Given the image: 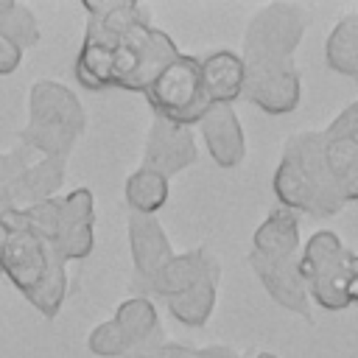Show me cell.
Wrapping results in <instances>:
<instances>
[{"instance_id":"6da1fadb","label":"cell","mask_w":358,"mask_h":358,"mask_svg":"<svg viewBox=\"0 0 358 358\" xmlns=\"http://www.w3.org/2000/svg\"><path fill=\"white\" fill-rule=\"evenodd\" d=\"M87 115L78 95L50 78H39L28 90V123L20 129V145L39 157L67 159L84 134Z\"/></svg>"},{"instance_id":"7a4b0ae2","label":"cell","mask_w":358,"mask_h":358,"mask_svg":"<svg viewBox=\"0 0 358 358\" xmlns=\"http://www.w3.org/2000/svg\"><path fill=\"white\" fill-rule=\"evenodd\" d=\"M67 263L28 229H11L0 257L3 274L11 285L45 316L56 319L67 296Z\"/></svg>"},{"instance_id":"3957f363","label":"cell","mask_w":358,"mask_h":358,"mask_svg":"<svg viewBox=\"0 0 358 358\" xmlns=\"http://www.w3.org/2000/svg\"><path fill=\"white\" fill-rule=\"evenodd\" d=\"M81 6L90 14V22L73 64L76 81L90 92L112 90V56H115L117 39L126 34L129 25L151 20L148 8L131 0H101V3L87 0Z\"/></svg>"},{"instance_id":"277c9868","label":"cell","mask_w":358,"mask_h":358,"mask_svg":"<svg viewBox=\"0 0 358 358\" xmlns=\"http://www.w3.org/2000/svg\"><path fill=\"white\" fill-rule=\"evenodd\" d=\"M308 31V14L296 3H268L252 20L243 31V67L246 73H263V70H291L294 53Z\"/></svg>"},{"instance_id":"5b68a950","label":"cell","mask_w":358,"mask_h":358,"mask_svg":"<svg viewBox=\"0 0 358 358\" xmlns=\"http://www.w3.org/2000/svg\"><path fill=\"white\" fill-rule=\"evenodd\" d=\"M352 252L341 243V238L330 229L313 232L299 249V274L313 299L324 310H347L350 299V277H352Z\"/></svg>"},{"instance_id":"8992f818","label":"cell","mask_w":358,"mask_h":358,"mask_svg":"<svg viewBox=\"0 0 358 358\" xmlns=\"http://www.w3.org/2000/svg\"><path fill=\"white\" fill-rule=\"evenodd\" d=\"M179 56L176 42L151 25V20L134 22L117 39L112 56V90L145 92L151 81Z\"/></svg>"},{"instance_id":"52a82bcc","label":"cell","mask_w":358,"mask_h":358,"mask_svg":"<svg viewBox=\"0 0 358 358\" xmlns=\"http://www.w3.org/2000/svg\"><path fill=\"white\" fill-rule=\"evenodd\" d=\"M145 98L157 117L193 126L213 106L201 87V59L179 53L145 90Z\"/></svg>"},{"instance_id":"ba28073f","label":"cell","mask_w":358,"mask_h":358,"mask_svg":"<svg viewBox=\"0 0 358 358\" xmlns=\"http://www.w3.org/2000/svg\"><path fill=\"white\" fill-rule=\"evenodd\" d=\"M196 157H199V148L190 126H179L157 115L151 117L145 145H143V168H151L159 176L171 179L185 168H190Z\"/></svg>"},{"instance_id":"9c48e42d","label":"cell","mask_w":358,"mask_h":358,"mask_svg":"<svg viewBox=\"0 0 358 358\" xmlns=\"http://www.w3.org/2000/svg\"><path fill=\"white\" fill-rule=\"evenodd\" d=\"M95 201L90 187H76L64 196L62 224L50 243V249L64 260H84L95 246Z\"/></svg>"},{"instance_id":"30bf717a","label":"cell","mask_w":358,"mask_h":358,"mask_svg":"<svg viewBox=\"0 0 358 358\" xmlns=\"http://www.w3.org/2000/svg\"><path fill=\"white\" fill-rule=\"evenodd\" d=\"M126 235H129V252H131V263H134L137 288L143 291V285L154 277V271L173 257V246H171L168 232L162 229V224L154 215L129 213Z\"/></svg>"},{"instance_id":"8fae6325","label":"cell","mask_w":358,"mask_h":358,"mask_svg":"<svg viewBox=\"0 0 358 358\" xmlns=\"http://www.w3.org/2000/svg\"><path fill=\"white\" fill-rule=\"evenodd\" d=\"M296 260L299 257H294V260H268V257H260V255L249 252V266H252L255 277L260 280V285L266 288V294L280 308L308 319L310 299H308V291H305V282H302Z\"/></svg>"},{"instance_id":"7c38bea8","label":"cell","mask_w":358,"mask_h":358,"mask_svg":"<svg viewBox=\"0 0 358 358\" xmlns=\"http://www.w3.org/2000/svg\"><path fill=\"white\" fill-rule=\"evenodd\" d=\"M199 131H201V140L218 168H235L243 162L246 137H243V126H241L235 106L213 103L207 109V115L199 120Z\"/></svg>"},{"instance_id":"4fadbf2b","label":"cell","mask_w":358,"mask_h":358,"mask_svg":"<svg viewBox=\"0 0 358 358\" xmlns=\"http://www.w3.org/2000/svg\"><path fill=\"white\" fill-rule=\"evenodd\" d=\"M243 98L257 109H263L266 115H288L302 101V76L296 67L246 73Z\"/></svg>"},{"instance_id":"5bb4252c","label":"cell","mask_w":358,"mask_h":358,"mask_svg":"<svg viewBox=\"0 0 358 358\" xmlns=\"http://www.w3.org/2000/svg\"><path fill=\"white\" fill-rule=\"evenodd\" d=\"M213 271H221L218 268V260L204 249H193V252H182V255H173L168 263H162L154 277L143 285V291L148 294H157L162 299H173L179 294H185L187 288H193L199 280H204L207 274Z\"/></svg>"},{"instance_id":"9a60e30c","label":"cell","mask_w":358,"mask_h":358,"mask_svg":"<svg viewBox=\"0 0 358 358\" xmlns=\"http://www.w3.org/2000/svg\"><path fill=\"white\" fill-rule=\"evenodd\" d=\"M282 159H288L324 199H330L336 207L344 210L347 201L336 190V185L330 179V171H327V162H324V134L322 131H296V134H291L285 140Z\"/></svg>"},{"instance_id":"2e32d148","label":"cell","mask_w":358,"mask_h":358,"mask_svg":"<svg viewBox=\"0 0 358 358\" xmlns=\"http://www.w3.org/2000/svg\"><path fill=\"white\" fill-rule=\"evenodd\" d=\"M271 187L274 196L280 201V207L291 210V213H305L313 218H330L336 213H341V207H336L330 199H324L288 159L280 157L274 176H271Z\"/></svg>"},{"instance_id":"e0dca14e","label":"cell","mask_w":358,"mask_h":358,"mask_svg":"<svg viewBox=\"0 0 358 358\" xmlns=\"http://www.w3.org/2000/svg\"><path fill=\"white\" fill-rule=\"evenodd\" d=\"M243 84H246V67L241 53L229 48H218L201 59V87L210 103L232 106L238 98H243Z\"/></svg>"},{"instance_id":"ac0fdd59","label":"cell","mask_w":358,"mask_h":358,"mask_svg":"<svg viewBox=\"0 0 358 358\" xmlns=\"http://www.w3.org/2000/svg\"><path fill=\"white\" fill-rule=\"evenodd\" d=\"M64 159L59 157H39L25 165V171L8 185V199L14 210H28L45 199L59 196V187L64 182Z\"/></svg>"},{"instance_id":"d6986e66","label":"cell","mask_w":358,"mask_h":358,"mask_svg":"<svg viewBox=\"0 0 358 358\" xmlns=\"http://www.w3.org/2000/svg\"><path fill=\"white\" fill-rule=\"evenodd\" d=\"M299 218L285 207L271 210L252 235V252L268 260H294L299 257Z\"/></svg>"},{"instance_id":"ffe728a7","label":"cell","mask_w":358,"mask_h":358,"mask_svg":"<svg viewBox=\"0 0 358 358\" xmlns=\"http://www.w3.org/2000/svg\"><path fill=\"white\" fill-rule=\"evenodd\" d=\"M117 327L123 330V336L129 338V347L131 350H140V347H154V344H162V324H159V313H157V305L137 294V296H129L123 299L117 308H115V316ZM129 350V352H131Z\"/></svg>"},{"instance_id":"44dd1931","label":"cell","mask_w":358,"mask_h":358,"mask_svg":"<svg viewBox=\"0 0 358 358\" xmlns=\"http://www.w3.org/2000/svg\"><path fill=\"white\" fill-rule=\"evenodd\" d=\"M218 277H221V271H213L204 280H199L193 288H187L185 294H179L173 299H165L168 313L176 322L187 324V327L207 324V319L215 310V299H218Z\"/></svg>"},{"instance_id":"7402d4cb","label":"cell","mask_w":358,"mask_h":358,"mask_svg":"<svg viewBox=\"0 0 358 358\" xmlns=\"http://www.w3.org/2000/svg\"><path fill=\"white\" fill-rule=\"evenodd\" d=\"M324 62L333 73L358 81V11L341 17L327 42H324Z\"/></svg>"},{"instance_id":"603a6c76","label":"cell","mask_w":358,"mask_h":358,"mask_svg":"<svg viewBox=\"0 0 358 358\" xmlns=\"http://www.w3.org/2000/svg\"><path fill=\"white\" fill-rule=\"evenodd\" d=\"M168 193H171L168 179L143 165L131 171L123 185V199L129 204V213H140V215H157L165 207Z\"/></svg>"},{"instance_id":"cb8c5ba5","label":"cell","mask_w":358,"mask_h":358,"mask_svg":"<svg viewBox=\"0 0 358 358\" xmlns=\"http://www.w3.org/2000/svg\"><path fill=\"white\" fill-rule=\"evenodd\" d=\"M324 162L341 199L358 201V137L350 140L324 137Z\"/></svg>"},{"instance_id":"d4e9b609","label":"cell","mask_w":358,"mask_h":358,"mask_svg":"<svg viewBox=\"0 0 358 358\" xmlns=\"http://www.w3.org/2000/svg\"><path fill=\"white\" fill-rule=\"evenodd\" d=\"M0 36L20 50L34 48L39 42V22L34 11L17 0H0Z\"/></svg>"},{"instance_id":"484cf974","label":"cell","mask_w":358,"mask_h":358,"mask_svg":"<svg viewBox=\"0 0 358 358\" xmlns=\"http://www.w3.org/2000/svg\"><path fill=\"white\" fill-rule=\"evenodd\" d=\"M87 347H90L92 355H101V358H123L131 350L129 338L123 336V330L117 327L115 319L95 324L90 330V336H87Z\"/></svg>"},{"instance_id":"4316f807","label":"cell","mask_w":358,"mask_h":358,"mask_svg":"<svg viewBox=\"0 0 358 358\" xmlns=\"http://www.w3.org/2000/svg\"><path fill=\"white\" fill-rule=\"evenodd\" d=\"M327 140H350V137H358V98L352 103H347L333 120L330 126L322 131Z\"/></svg>"},{"instance_id":"83f0119b","label":"cell","mask_w":358,"mask_h":358,"mask_svg":"<svg viewBox=\"0 0 358 358\" xmlns=\"http://www.w3.org/2000/svg\"><path fill=\"white\" fill-rule=\"evenodd\" d=\"M34 159V154L28 151V148H14V151H8V154H0V193L3 190H8V185L25 171V165Z\"/></svg>"},{"instance_id":"f1b7e54d","label":"cell","mask_w":358,"mask_h":358,"mask_svg":"<svg viewBox=\"0 0 358 358\" xmlns=\"http://www.w3.org/2000/svg\"><path fill=\"white\" fill-rule=\"evenodd\" d=\"M22 62V50L0 36V76H11Z\"/></svg>"},{"instance_id":"f546056e","label":"cell","mask_w":358,"mask_h":358,"mask_svg":"<svg viewBox=\"0 0 358 358\" xmlns=\"http://www.w3.org/2000/svg\"><path fill=\"white\" fill-rule=\"evenodd\" d=\"M190 352H193V347H187V344H176V341H162V344L157 347L154 358H190Z\"/></svg>"},{"instance_id":"4dcf8cb0","label":"cell","mask_w":358,"mask_h":358,"mask_svg":"<svg viewBox=\"0 0 358 358\" xmlns=\"http://www.w3.org/2000/svg\"><path fill=\"white\" fill-rule=\"evenodd\" d=\"M190 358H238L229 347H204V350H196L190 352Z\"/></svg>"},{"instance_id":"1f68e13d","label":"cell","mask_w":358,"mask_h":358,"mask_svg":"<svg viewBox=\"0 0 358 358\" xmlns=\"http://www.w3.org/2000/svg\"><path fill=\"white\" fill-rule=\"evenodd\" d=\"M14 213H17V210H14V204H11V199H8V193L3 190V193H0V221H6V224H8Z\"/></svg>"},{"instance_id":"d6a6232c","label":"cell","mask_w":358,"mask_h":358,"mask_svg":"<svg viewBox=\"0 0 358 358\" xmlns=\"http://www.w3.org/2000/svg\"><path fill=\"white\" fill-rule=\"evenodd\" d=\"M350 299L358 302V255L352 257V277H350Z\"/></svg>"},{"instance_id":"836d02e7","label":"cell","mask_w":358,"mask_h":358,"mask_svg":"<svg viewBox=\"0 0 358 358\" xmlns=\"http://www.w3.org/2000/svg\"><path fill=\"white\" fill-rule=\"evenodd\" d=\"M157 347H159V344H154V347H140V350H131V352H126L123 358H154Z\"/></svg>"},{"instance_id":"e575fe53","label":"cell","mask_w":358,"mask_h":358,"mask_svg":"<svg viewBox=\"0 0 358 358\" xmlns=\"http://www.w3.org/2000/svg\"><path fill=\"white\" fill-rule=\"evenodd\" d=\"M8 235H11L8 224H6V221H0V257H3V249H6V243H8Z\"/></svg>"},{"instance_id":"d590c367","label":"cell","mask_w":358,"mask_h":358,"mask_svg":"<svg viewBox=\"0 0 358 358\" xmlns=\"http://www.w3.org/2000/svg\"><path fill=\"white\" fill-rule=\"evenodd\" d=\"M0 277H3V268H0Z\"/></svg>"}]
</instances>
